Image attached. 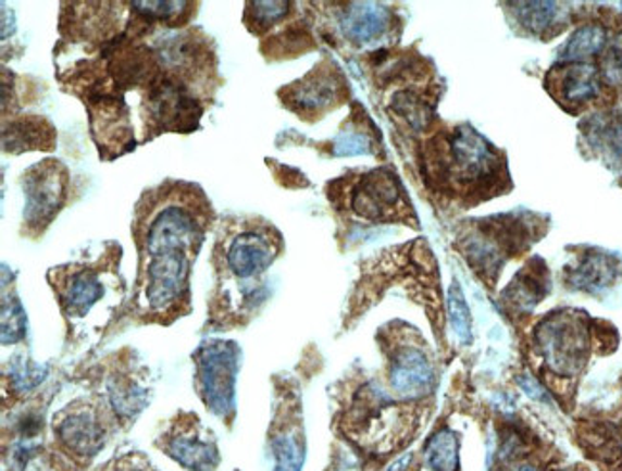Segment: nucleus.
Returning <instances> with one entry per match:
<instances>
[{
	"mask_svg": "<svg viewBox=\"0 0 622 471\" xmlns=\"http://www.w3.org/2000/svg\"><path fill=\"white\" fill-rule=\"evenodd\" d=\"M45 374H47L45 368L35 367L29 360H12L10 382L16 387L17 392H29L35 385H39L42 382Z\"/></svg>",
	"mask_w": 622,
	"mask_h": 471,
	"instance_id": "obj_24",
	"label": "nucleus"
},
{
	"mask_svg": "<svg viewBox=\"0 0 622 471\" xmlns=\"http://www.w3.org/2000/svg\"><path fill=\"white\" fill-rule=\"evenodd\" d=\"M518 384L521 385V389L528 395V397H533L536 400H550L548 397V393L544 392L543 385L538 384L536 380L533 377H528V375H521L518 380Z\"/></svg>",
	"mask_w": 622,
	"mask_h": 471,
	"instance_id": "obj_28",
	"label": "nucleus"
},
{
	"mask_svg": "<svg viewBox=\"0 0 622 471\" xmlns=\"http://www.w3.org/2000/svg\"><path fill=\"white\" fill-rule=\"evenodd\" d=\"M67 190V175L62 163H39L24 176L25 219L29 226H47L62 208Z\"/></svg>",
	"mask_w": 622,
	"mask_h": 471,
	"instance_id": "obj_6",
	"label": "nucleus"
},
{
	"mask_svg": "<svg viewBox=\"0 0 622 471\" xmlns=\"http://www.w3.org/2000/svg\"><path fill=\"white\" fill-rule=\"evenodd\" d=\"M2 138L7 152H25L54 146V131L40 117H24L10 123V128H4Z\"/></svg>",
	"mask_w": 622,
	"mask_h": 471,
	"instance_id": "obj_17",
	"label": "nucleus"
},
{
	"mask_svg": "<svg viewBox=\"0 0 622 471\" xmlns=\"http://www.w3.org/2000/svg\"><path fill=\"white\" fill-rule=\"evenodd\" d=\"M604 75L611 83H622V33L607 50L604 58Z\"/></svg>",
	"mask_w": 622,
	"mask_h": 471,
	"instance_id": "obj_27",
	"label": "nucleus"
},
{
	"mask_svg": "<svg viewBox=\"0 0 622 471\" xmlns=\"http://www.w3.org/2000/svg\"><path fill=\"white\" fill-rule=\"evenodd\" d=\"M27 330V319L20 299L16 296H4L2 303V344H16L25 336Z\"/></svg>",
	"mask_w": 622,
	"mask_h": 471,
	"instance_id": "obj_22",
	"label": "nucleus"
},
{
	"mask_svg": "<svg viewBox=\"0 0 622 471\" xmlns=\"http://www.w3.org/2000/svg\"><path fill=\"white\" fill-rule=\"evenodd\" d=\"M393 108H395V112L399 113L400 117H405L414 128L425 127L427 121H430V106L422 102L412 92H400V95H397Z\"/></svg>",
	"mask_w": 622,
	"mask_h": 471,
	"instance_id": "obj_23",
	"label": "nucleus"
},
{
	"mask_svg": "<svg viewBox=\"0 0 622 471\" xmlns=\"http://www.w3.org/2000/svg\"><path fill=\"white\" fill-rule=\"evenodd\" d=\"M533 339L546 368L559 377H573L588 362L590 336L583 312H551L536 324Z\"/></svg>",
	"mask_w": 622,
	"mask_h": 471,
	"instance_id": "obj_1",
	"label": "nucleus"
},
{
	"mask_svg": "<svg viewBox=\"0 0 622 471\" xmlns=\"http://www.w3.org/2000/svg\"><path fill=\"white\" fill-rule=\"evenodd\" d=\"M391 16L382 4L374 2H354L344 12L341 17V32L347 39L357 45H368L380 39L383 33L389 29Z\"/></svg>",
	"mask_w": 622,
	"mask_h": 471,
	"instance_id": "obj_15",
	"label": "nucleus"
},
{
	"mask_svg": "<svg viewBox=\"0 0 622 471\" xmlns=\"http://www.w3.org/2000/svg\"><path fill=\"white\" fill-rule=\"evenodd\" d=\"M607 42L606 27L590 24L579 27L561 49V60L565 64H583L584 60L599 54Z\"/></svg>",
	"mask_w": 622,
	"mask_h": 471,
	"instance_id": "obj_19",
	"label": "nucleus"
},
{
	"mask_svg": "<svg viewBox=\"0 0 622 471\" xmlns=\"http://www.w3.org/2000/svg\"><path fill=\"white\" fill-rule=\"evenodd\" d=\"M550 292L548 271L543 261H531L502 294V303L513 312L533 311Z\"/></svg>",
	"mask_w": 622,
	"mask_h": 471,
	"instance_id": "obj_14",
	"label": "nucleus"
},
{
	"mask_svg": "<svg viewBox=\"0 0 622 471\" xmlns=\"http://www.w3.org/2000/svg\"><path fill=\"white\" fill-rule=\"evenodd\" d=\"M448 314H450V324L455 330L456 337L462 344H471V312L470 307L465 303L462 288L458 282H452V288L448 292Z\"/></svg>",
	"mask_w": 622,
	"mask_h": 471,
	"instance_id": "obj_21",
	"label": "nucleus"
},
{
	"mask_svg": "<svg viewBox=\"0 0 622 471\" xmlns=\"http://www.w3.org/2000/svg\"><path fill=\"white\" fill-rule=\"evenodd\" d=\"M54 433L60 443L75 458H95L104 447V427L95 410L85 405H75L64 410L54 420Z\"/></svg>",
	"mask_w": 622,
	"mask_h": 471,
	"instance_id": "obj_9",
	"label": "nucleus"
},
{
	"mask_svg": "<svg viewBox=\"0 0 622 471\" xmlns=\"http://www.w3.org/2000/svg\"><path fill=\"white\" fill-rule=\"evenodd\" d=\"M448 153L450 165L447 171H455V175L465 183L495 175L498 165L496 153L487 140L470 127L456 131L448 142Z\"/></svg>",
	"mask_w": 622,
	"mask_h": 471,
	"instance_id": "obj_10",
	"label": "nucleus"
},
{
	"mask_svg": "<svg viewBox=\"0 0 622 471\" xmlns=\"http://www.w3.org/2000/svg\"><path fill=\"white\" fill-rule=\"evenodd\" d=\"M339 75L332 72H312L309 77L287 90V102L299 113H319L339 98Z\"/></svg>",
	"mask_w": 622,
	"mask_h": 471,
	"instance_id": "obj_13",
	"label": "nucleus"
},
{
	"mask_svg": "<svg viewBox=\"0 0 622 471\" xmlns=\"http://www.w3.org/2000/svg\"><path fill=\"white\" fill-rule=\"evenodd\" d=\"M518 7L519 22L528 32L540 35V33L550 32L551 27L561 25V4L558 2H521Z\"/></svg>",
	"mask_w": 622,
	"mask_h": 471,
	"instance_id": "obj_20",
	"label": "nucleus"
},
{
	"mask_svg": "<svg viewBox=\"0 0 622 471\" xmlns=\"http://www.w3.org/2000/svg\"><path fill=\"white\" fill-rule=\"evenodd\" d=\"M606 138L609 146H611V150L622 156V120L614 121L607 127Z\"/></svg>",
	"mask_w": 622,
	"mask_h": 471,
	"instance_id": "obj_29",
	"label": "nucleus"
},
{
	"mask_svg": "<svg viewBox=\"0 0 622 471\" xmlns=\"http://www.w3.org/2000/svg\"><path fill=\"white\" fill-rule=\"evenodd\" d=\"M619 276L617 259L601 251H592L583 257V261L569 272V286L588 294H599L601 289L611 286Z\"/></svg>",
	"mask_w": 622,
	"mask_h": 471,
	"instance_id": "obj_16",
	"label": "nucleus"
},
{
	"mask_svg": "<svg viewBox=\"0 0 622 471\" xmlns=\"http://www.w3.org/2000/svg\"><path fill=\"white\" fill-rule=\"evenodd\" d=\"M368 152H370V138L364 133L349 131L335 138V156H360V153Z\"/></svg>",
	"mask_w": 622,
	"mask_h": 471,
	"instance_id": "obj_26",
	"label": "nucleus"
},
{
	"mask_svg": "<svg viewBox=\"0 0 622 471\" xmlns=\"http://www.w3.org/2000/svg\"><path fill=\"white\" fill-rule=\"evenodd\" d=\"M425 462L431 471H462L458 433L448 427L433 433L425 445Z\"/></svg>",
	"mask_w": 622,
	"mask_h": 471,
	"instance_id": "obj_18",
	"label": "nucleus"
},
{
	"mask_svg": "<svg viewBox=\"0 0 622 471\" xmlns=\"http://www.w3.org/2000/svg\"><path fill=\"white\" fill-rule=\"evenodd\" d=\"M551 92L563 104H588L598 97L599 77L594 65L565 64L551 72Z\"/></svg>",
	"mask_w": 622,
	"mask_h": 471,
	"instance_id": "obj_12",
	"label": "nucleus"
},
{
	"mask_svg": "<svg viewBox=\"0 0 622 471\" xmlns=\"http://www.w3.org/2000/svg\"><path fill=\"white\" fill-rule=\"evenodd\" d=\"M161 441V450L178 466H183L184 470L215 471L221 462L215 439L206 430H201L196 418L194 422L171 427V432L165 433Z\"/></svg>",
	"mask_w": 622,
	"mask_h": 471,
	"instance_id": "obj_7",
	"label": "nucleus"
},
{
	"mask_svg": "<svg viewBox=\"0 0 622 471\" xmlns=\"http://www.w3.org/2000/svg\"><path fill=\"white\" fill-rule=\"evenodd\" d=\"M387 380L395 399L420 400L435 389V367L422 345L402 339L389 351Z\"/></svg>",
	"mask_w": 622,
	"mask_h": 471,
	"instance_id": "obj_5",
	"label": "nucleus"
},
{
	"mask_svg": "<svg viewBox=\"0 0 622 471\" xmlns=\"http://www.w3.org/2000/svg\"><path fill=\"white\" fill-rule=\"evenodd\" d=\"M402 201L397 176L387 169H377L360 178L352 193V211L370 221H391Z\"/></svg>",
	"mask_w": 622,
	"mask_h": 471,
	"instance_id": "obj_8",
	"label": "nucleus"
},
{
	"mask_svg": "<svg viewBox=\"0 0 622 471\" xmlns=\"http://www.w3.org/2000/svg\"><path fill=\"white\" fill-rule=\"evenodd\" d=\"M238 347L231 342H208L196 352V382L206 407L226 418L234 412Z\"/></svg>",
	"mask_w": 622,
	"mask_h": 471,
	"instance_id": "obj_3",
	"label": "nucleus"
},
{
	"mask_svg": "<svg viewBox=\"0 0 622 471\" xmlns=\"http://www.w3.org/2000/svg\"><path fill=\"white\" fill-rule=\"evenodd\" d=\"M274 256L276 248L266 232L241 226L224 241V271L236 284H246L249 294L256 296L257 280L271 267Z\"/></svg>",
	"mask_w": 622,
	"mask_h": 471,
	"instance_id": "obj_4",
	"label": "nucleus"
},
{
	"mask_svg": "<svg viewBox=\"0 0 622 471\" xmlns=\"http://www.w3.org/2000/svg\"><path fill=\"white\" fill-rule=\"evenodd\" d=\"M148 251V264L142 271L140 284V303L152 314H165L175 311L181 303H186L188 296V276H190V259L188 249L153 248Z\"/></svg>",
	"mask_w": 622,
	"mask_h": 471,
	"instance_id": "obj_2",
	"label": "nucleus"
},
{
	"mask_svg": "<svg viewBox=\"0 0 622 471\" xmlns=\"http://www.w3.org/2000/svg\"><path fill=\"white\" fill-rule=\"evenodd\" d=\"M57 272V294L60 305L64 309L67 319H85L92 311L102 297H104V280L102 272L88 267H67Z\"/></svg>",
	"mask_w": 622,
	"mask_h": 471,
	"instance_id": "obj_11",
	"label": "nucleus"
},
{
	"mask_svg": "<svg viewBox=\"0 0 622 471\" xmlns=\"http://www.w3.org/2000/svg\"><path fill=\"white\" fill-rule=\"evenodd\" d=\"M551 471H584L581 468H573V470H551Z\"/></svg>",
	"mask_w": 622,
	"mask_h": 471,
	"instance_id": "obj_30",
	"label": "nucleus"
},
{
	"mask_svg": "<svg viewBox=\"0 0 622 471\" xmlns=\"http://www.w3.org/2000/svg\"><path fill=\"white\" fill-rule=\"evenodd\" d=\"M249 9L256 10V12H251V16H253V24L251 25L253 27L261 25V29H266L286 16L289 4L287 2H251Z\"/></svg>",
	"mask_w": 622,
	"mask_h": 471,
	"instance_id": "obj_25",
	"label": "nucleus"
}]
</instances>
